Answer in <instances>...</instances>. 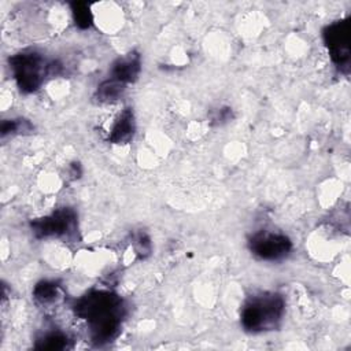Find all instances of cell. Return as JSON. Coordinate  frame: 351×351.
Listing matches in <instances>:
<instances>
[{"mask_svg": "<svg viewBox=\"0 0 351 351\" xmlns=\"http://www.w3.org/2000/svg\"><path fill=\"white\" fill-rule=\"evenodd\" d=\"M123 310L122 299L110 291H90L74 304L75 314L88 322L90 339L97 344L118 335Z\"/></svg>", "mask_w": 351, "mask_h": 351, "instance_id": "6da1fadb", "label": "cell"}, {"mask_svg": "<svg viewBox=\"0 0 351 351\" xmlns=\"http://www.w3.org/2000/svg\"><path fill=\"white\" fill-rule=\"evenodd\" d=\"M285 303L281 295L262 292L250 298L241 308V325L247 332L273 330L282 319Z\"/></svg>", "mask_w": 351, "mask_h": 351, "instance_id": "7a4b0ae2", "label": "cell"}, {"mask_svg": "<svg viewBox=\"0 0 351 351\" xmlns=\"http://www.w3.org/2000/svg\"><path fill=\"white\" fill-rule=\"evenodd\" d=\"M10 67L14 78L23 92H34L44 81V75H49V63L36 51H23L10 59Z\"/></svg>", "mask_w": 351, "mask_h": 351, "instance_id": "3957f363", "label": "cell"}, {"mask_svg": "<svg viewBox=\"0 0 351 351\" xmlns=\"http://www.w3.org/2000/svg\"><path fill=\"white\" fill-rule=\"evenodd\" d=\"M251 252L263 261H278L285 258L291 250V240L281 233L258 232L248 241Z\"/></svg>", "mask_w": 351, "mask_h": 351, "instance_id": "277c9868", "label": "cell"}, {"mask_svg": "<svg viewBox=\"0 0 351 351\" xmlns=\"http://www.w3.org/2000/svg\"><path fill=\"white\" fill-rule=\"evenodd\" d=\"M324 41L332 60L340 67L348 69L350 63V25L347 19L336 21L324 30Z\"/></svg>", "mask_w": 351, "mask_h": 351, "instance_id": "5b68a950", "label": "cell"}, {"mask_svg": "<svg viewBox=\"0 0 351 351\" xmlns=\"http://www.w3.org/2000/svg\"><path fill=\"white\" fill-rule=\"evenodd\" d=\"M75 213L64 207L32 222V229L37 237H60L70 234L75 229Z\"/></svg>", "mask_w": 351, "mask_h": 351, "instance_id": "8992f818", "label": "cell"}, {"mask_svg": "<svg viewBox=\"0 0 351 351\" xmlns=\"http://www.w3.org/2000/svg\"><path fill=\"white\" fill-rule=\"evenodd\" d=\"M141 69V60L140 55L137 53H128L122 58H119L114 64L111 70V77L112 80H117L122 82L123 85L130 84L136 81V78L140 74Z\"/></svg>", "mask_w": 351, "mask_h": 351, "instance_id": "52a82bcc", "label": "cell"}, {"mask_svg": "<svg viewBox=\"0 0 351 351\" xmlns=\"http://www.w3.org/2000/svg\"><path fill=\"white\" fill-rule=\"evenodd\" d=\"M134 133V119L133 112L126 108L115 121L111 132H110V141L115 144L128 143Z\"/></svg>", "mask_w": 351, "mask_h": 351, "instance_id": "ba28073f", "label": "cell"}, {"mask_svg": "<svg viewBox=\"0 0 351 351\" xmlns=\"http://www.w3.org/2000/svg\"><path fill=\"white\" fill-rule=\"evenodd\" d=\"M125 86L122 82L108 78L103 81L97 88V97L101 101H112L117 100L125 90Z\"/></svg>", "mask_w": 351, "mask_h": 351, "instance_id": "9c48e42d", "label": "cell"}, {"mask_svg": "<svg viewBox=\"0 0 351 351\" xmlns=\"http://www.w3.org/2000/svg\"><path fill=\"white\" fill-rule=\"evenodd\" d=\"M69 346V339L66 335L60 333V332H52V333H47L44 337H41L37 344L36 348L38 350H64Z\"/></svg>", "mask_w": 351, "mask_h": 351, "instance_id": "30bf717a", "label": "cell"}, {"mask_svg": "<svg viewBox=\"0 0 351 351\" xmlns=\"http://www.w3.org/2000/svg\"><path fill=\"white\" fill-rule=\"evenodd\" d=\"M58 293H59V285H56L55 281H48V280L38 282L33 289L34 298L41 303L53 302Z\"/></svg>", "mask_w": 351, "mask_h": 351, "instance_id": "8fae6325", "label": "cell"}, {"mask_svg": "<svg viewBox=\"0 0 351 351\" xmlns=\"http://www.w3.org/2000/svg\"><path fill=\"white\" fill-rule=\"evenodd\" d=\"M73 15L77 26L86 29L92 25V14L89 11L88 4L85 3H74L73 4Z\"/></svg>", "mask_w": 351, "mask_h": 351, "instance_id": "7c38bea8", "label": "cell"}, {"mask_svg": "<svg viewBox=\"0 0 351 351\" xmlns=\"http://www.w3.org/2000/svg\"><path fill=\"white\" fill-rule=\"evenodd\" d=\"M215 121H218L219 123L225 122V121H229L230 119V110L229 108H222L219 110V112L217 114V117L214 118Z\"/></svg>", "mask_w": 351, "mask_h": 351, "instance_id": "4fadbf2b", "label": "cell"}]
</instances>
